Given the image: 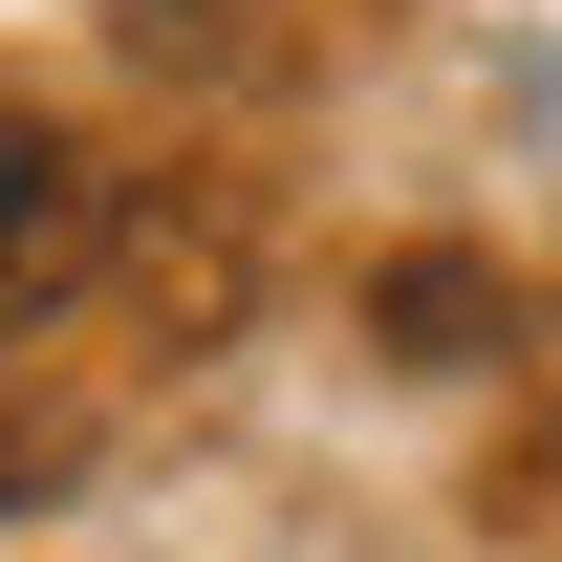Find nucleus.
<instances>
[{
	"mask_svg": "<svg viewBox=\"0 0 562 562\" xmlns=\"http://www.w3.org/2000/svg\"><path fill=\"white\" fill-rule=\"evenodd\" d=\"M22 476H44V432H22V390H0V497H22Z\"/></svg>",
	"mask_w": 562,
	"mask_h": 562,
	"instance_id": "obj_3",
	"label": "nucleus"
},
{
	"mask_svg": "<svg viewBox=\"0 0 562 562\" xmlns=\"http://www.w3.org/2000/svg\"><path fill=\"white\" fill-rule=\"evenodd\" d=\"M87 260H109V173H87L44 109H0V325H44Z\"/></svg>",
	"mask_w": 562,
	"mask_h": 562,
	"instance_id": "obj_1",
	"label": "nucleus"
},
{
	"mask_svg": "<svg viewBox=\"0 0 562 562\" xmlns=\"http://www.w3.org/2000/svg\"><path fill=\"white\" fill-rule=\"evenodd\" d=\"M390 347H412V368H476L497 347V281L476 260H412V281H390Z\"/></svg>",
	"mask_w": 562,
	"mask_h": 562,
	"instance_id": "obj_2",
	"label": "nucleus"
},
{
	"mask_svg": "<svg viewBox=\"0 0 562 562\" xmlns=\"http://www.w3.org/2000/svg\"><path fill=\"white\" fill-rule=\"evenodd\" d=\"M541 497H562V454H541Z\"/></svg>",
	"mask_w": 562,
	"mask_h": 562,
	"instance_id": "obj_4",
	"label": "nucleus"
}]
</instances>
